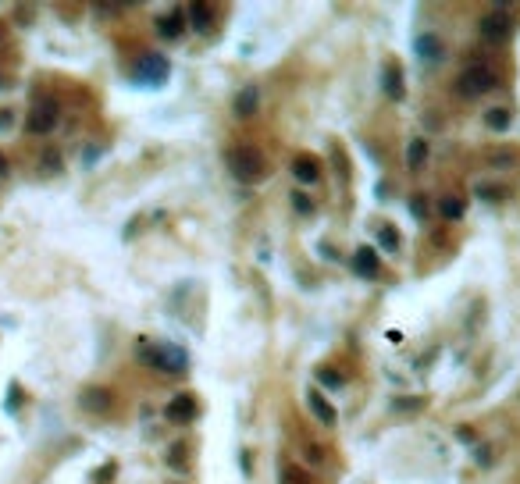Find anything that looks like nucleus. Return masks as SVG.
Instances as JSON below:
<instances>
[{"label": "nucleus", "mask_w": 520, "mask_h": 484, "mask_svg": "<svg viewBox=\"0 0 520 484\" xmlns=\"http://www.w3.org/2000/svg\"><path fill=\"white\" fill-rule=\"evenodd\" d=\"M228 160V171H232V178L239 185H257L264 175H267V154L260 150L257 143H239L232 146V150L225 154Z\"/></svg>", "instance_id": "f257e3e1"}, {"label": "nucleus", "mask_w": 520, "mask_h": 484, "mask_svg": "<svg viewBox=\"0 0 520 484\" xmlns=\"http://www.w3.org/2000/svg\"><path fill=\"white\" fill-rule=\"evenodd\" d=\"M136 360L143 367H154L160 374H185L189 370V353L175 342H143Z\"/></svg>", "instance_id": "f03ea898"}, {"label": "nucleus", "mask_w": 520, "mask_h": 484, "mask_svg": "<svg viewBox=\"0 0 520 484\" xmlns=\"http://www.w3.org/2000/svg\"><path fill=\"white\" fill-rule=\"evenodd\" d=\"M499 86V75H495V68L492 65H470V68H464L460 72V78H456V96H467V100H474V96H485V93H492Z\"/></svg>", "instance_id": "7ed1b4c3"}, {"label": "nucleus", "mask_w": 520, "mask_h": 484, "mask_svg": "<svg viewBox=\"0 0 520 484\" xmlns=\"http://www.w3.org/2000/svg\"><path fill=\"white\" fill-rule=\"evenodd\" d=\"M513 29H517V18L510 14L506 4H499L488 14H481V39H485V43H492V47L506 43V39L513 36Z\"/></svg>", "instance_id": "20e7f679"}, {"label": "nucleus", "mask_w": 520, "mask_h": 484, "mask_svg": "<svg viewBox=\"0 0 520 484\" xmlns=\"http://www.w3.org/2000/svg\"><path fill=\"white\" fill-rule=\"evenodd\" d=\"M132 72H136L139 86H164L168 75H171V61L164 57V54H143Z\"/></svg>", "instance_id": "39448f33"}, {"label": "nucleus", "mask_w": 520, "mask_h": 484, "mask_svg": "<svg viewBox=\"0 0 520 484\" xmlns=\"http://www.w3.org/2000/svg\"><path fill=\"white\" fill-rule=\"evenodd\" d=\"M57 121H61V103L57 100H39L36 107L29 111V132L32 136H50L57 129Z\"/></svg>", "instance_id": "423d86ee"}, {"label": "nucleus", "mask_w": 520, "mask_h": 484, "mask_svg": "<svg viewBox=\"0 0 520 484\" xmlns=\"http://www.w3.org/2000/svg\"><path fill=\"white\" fill-rule=\"evenodd\" d=\"M164 417H168L171 424H193V420L200 417V403L189 392H182V395H175L171 403L164 406Z\"/></svg>", "instance_id": "0eeeda50"}, {"label": "nucleus", "mask_w": 520, "mask_h": 484, "mask_svg": "<svg viewBox=\"0 0 520 484\" xmlns=\"http://www.w3.org/2000/svg\"><path fill=\"white\" fill-rule=\"evenodd\" d=\"M413 54H417L424 65H439V61L446 57V43L435 32H421L417 39H413Z\"/></svg>", "instance_id": "6e6552de"}, {"label": "nucleus", "mask_w": 520, "mask_h": 484, "mask_svg": "<svg viewBox=\"0 0 520 484\" xmlns=\"http://www.w3.org/2000/svg\"><path fill=\"white\" fill-rule=\"evenodd\" d=\"M378 271H382V260H378V249L374 246H360L357 253H353V275L378 278Z\"/></svg>", "instance_id": "1a4fd4ad"}, {"label": "nucleus", "mask_w": 520, "mask_h": 484, "mask_svg": "<svg viewBox=\"0 0 520 484\" xmlns=\"http://www.w3.org/2000/svg\"><path fill=\"white\" fill-rule=\"evenodd\" d=\"M79 403H82V410H86V413H107L111 406H114V395L107 392V388H100V385H93V388H86V392H82L79 395Z\"/></svg>", "instance_id": "9d476101"}, {"label": "nucleus", "mask_w": 520, "mask_h": 484, "mask_svg": "<svg viewBox=\"0 0 520 484\" xmlns=\"http://www.w3.org/2000/svg\"><path fill=\"white\" fill-rule=\"evenodd\" d=\"M306 406H310V413H314V420H318V424H324V428H331V424L339 420L335 406H331V403H328V399H324L318 388H310V392H306Z\"/></svg>", "instance_id": "9b49d317"}, {"label": "nucleus", "mask_w": 520, "mask_h": 484, "mask_svg": "<svg viewBox=\"0 0 520 484\" xmlns=\"http://www.w3.org/2000/svg\"><path fill=\"white\" fill-rule=\"evenodd\" d=\"M293 178H296L300 185H318V182H321V164H318V157L300 154V157L293 160Z\"/></svg>", "instance_id": "f8f14e48"}, {"label": "nucleus", "mask_w": 520, "mask_h": 484, "mask_svg": "<svg viewBox=\"0 0 520 484\" xmlns=\"http://www.w3.org/2000/svg\"><path fill=\"white\" fill-rule=\"evenodd\" d=\"M257 107H260V86H242L239 93H236V103H232V111H236V118H253L257 114Z\"/></svg>", "instance_id": "ddd939ff"}, {"label": "nucleus", "mask_w": 520, "mask_h": 484, "mask_svg": "<svg viewBox=\"0 0 520 484\" xmlns=\"http://www.w3.org/2000/svg\"><path fill=\"white\" fill-rule=\"evenodd\" d=\"M185 25H193L196 32H211V25H214V8H207L203 0H193V4L185 8Z\"/></svg>", "instance_id": "4468645a"}, {"label": "nucleus", "mask_w": 520, "mask_h": 484, "mask_svg": "<svg viewBox=\"0 0 520 484\" xmlns=\"http://www.w3.org/2000/svg\"><path fill=\"white\" fill-rule=\"evenodd\" d=\"M182 32H185V11H182V8L157 18V36H160V39H178Z\"/></svg>", "instance_id": "2eb2a0df"}, {"label": "nucleus", "mask_w": 520, "mask_h": 484, "mask_svg": "<svg viewBox=\"0 0 520 484\" xmlns=\"http://www.w3.org/2000/svg\"><path fill=\"white\" fill-rule=\"evenodd\" d=\"M382 90H385V96L392 100V103H403L406 100V86H403V72L392 65V68H385L382 72Z\"/></svg>", "instance_id": "dca6fc26"}, {"label": "nucleus", "mask_w": 520, "mask_h": 484, "mask_svg": "<svg viewBox=\"0 0 520 484\" xmlns=\"http://www.w3.org/2000/svg\"><path fill=\"white\" fill-rule=\"evenodd\" d=\"M428 157H431L428 143H424L421 136H413V139L406 143V167H410V171H417V167H424V164H428Z\"/></svg>", "instance_id": "f3484780"}, {"label": "nucleus", "mask_w": 520, "mask_h": 484, "mask_svg": "<svg viewBox=\"0 0 520 484\" xmlns=\"http://www.w3.org/2000/svg\"><path fill=\"white\" fill-rule=\"evenodd\" d=\"M378 246L385 249V253H399V249H403L399 228H396V224H382V228H378Z\"/></svg>", "instance_id": "a211bd4d"}, {"label": "nucleus", "mask_w": 520, "mask_h": 484, "mask_svg": "<svg viewBox=\"0 0 520 484\" xmlns=\"http://www.w3.org/2000/svg\"><path fill=\"white\" fill-rule=\"evenodd\" d=\"M467 214V203L460 200V196H442L439 200V218H446V221H460Z\"/></svg>", "instance_id": "6ab92c4d"}, {"label": "nucleus", "mask_w": 520, "mask_h": 484, "mask_svg": "<svg viewBox=\"0 0 520 484\" xmlns=\"http://www.w3.org/2000/svg\"><path fill=\"white\" fill-rule=\"evenodd\" d=\"M314 377H318V385H324V388H331V392H342V388H346V374H339L335 367H318Z\"/></svg>", "instance_id": "aec40b11"}, {"label": "nucleus", "mask_w": 520, "mask_h": 484, "mask_svg": "<svg viewBox=\"0 0 520 484\" xmlns=\"http://www.w3.org/2000/svg\"><path fill=\"white\" fill-rule=\"evenodd\" d=\"M510 121H513V114H510L506 107H492V111L485 114V129H488V132H506Z\"/></svg>", "instance_id": "412c9836"}, {"label": "nucleus", "mask_w": 520, "mask_h": 484, "mask_svg": "<svg viewBox=\"0 0 520 484\" xmlns=\"http://www.w3.org/2000/svg\"><path fill=\"white\" fill-rule=\"evenodd\" d=\"M406 210L413 214V221H428V218H431V203H428L424 193H413V196L406 200Z\"/></svg>", "instance_id": "4be33fe9"}, {"label": "nucleus", "mask_w": 520, "mask_h": 484, "mask_svg": "<svg viewBox=\"0 0 520 484\" xmlns=\"http://www.w3.org/2000/svg\"><path fill=\"white\" fill-rule=\"evenodd\" d=\"M282 484H314L310 481V474L303 467H296V463H285L282 467Z\"/></svg>", "instance_id": "5701e85b"}, {"label": "nucleus", "mask_w": 520, "mask_h": 484, "mask_svg": "<svg viewBox=\"0 0 520 484\" xmlns=\"http://www.w3.org/2000/svg\"><path fill=\"white\" fill-rule=\"evenodd\" d=\"M293 207L300 210L303 218H310V214H314V200H310V196L303 193V189H293Z\"/></svg>", "instance_id": "b1692460"}, {"label": "nucleus", "mask_w": 520, "mask_h": 484, "mask_svg": "<svg viewBox=\"0 0 520 484\" xmlns=\"http://www.w3.org/2000/svg\"><path fill=\"white\" fill-rule=\"evenodd\" d=\"M477 196L488 200V203H492V200L499 203V200H506V185H488V182H485V185H477Z\"/></svg>", "instance_id": "393cba45"}, {"label": "nucleus", "mask_w": 520, "mask_h": 484, "mask_svg": "<svg viewBox=\"0 0 520 484\" xmlns=\"http://www.w3.org/2000/svg\"><path fill=\"white\" fill-rule=\"evenodd\" d=\"M428 403H424V399H396V403H392V410H396V413H421Z\"/></svg>", "instance_id": "a878e982"}, {"label": "nucleus", "mask_w": 520, "mask_h": 484, "mask_svg": "<svg viewBox=\"0 0 520 484\" xmlns=\"http://www.w3.org/2000/svg\"><path fill=\"white\" fill-rule=\"evenodd\" d=\"M513 157H517L513 150H499V154H492V157H488V164H492V167H510V164H513Z\"/></svg>", "instance_id": "bb28decb"}, {"label": "nucleus", "mask_w": 520, "mask_h": 484, "mask_svg": "<svg viewBox=\"0 0 520 484\" xmlns=\"http://www.w3.org/2000/svg\"><path fill=\"white\" fill-rule=\"evenodd\" d=\"M43 171H61V154H57V150H47V154H43Z\"/></svg>", "instance_id": "cd10ccee"}, {"label": "nucleus", "mask_w": 520, "mask_h": 484, "mask_svg": "<svg viewBox=\"0 0 520 484\" xmlns=\"http://www.w3.org/2000/svg\"><path fill=\"white\" fill-rule=\"evenodd\" d=\"M114 470H118V467H114V463H103V467L96 470V481H100V484H107V481H114Z\"/></svg>", "instance_id": "c85d7f7f"}, {"label": "nucleus", "mask_w": 520, "mask_h": 484, "mask_svg": "<svg viewBox=\"0 0 520 484\" xmlns=\"http://www.w3.org/2000/svg\"><path fill=\"white\" fill-rule=\"evenodd\" d=\"M18 403H22V388H18V385H11V395H8V410L14 413V410H18Z\"/></svg>", "instance_id": "c756f323"}, {"label": "nucleus", "mask_w": 520, "mask_h": 484, "mask_svg": "<svg viewBox=\"0 0 520 484\" xmlns=\"http://www.w3.org/2000/svg\"><path fill=\"white\" fill-rule=\"evenodd\" d=\"M474 456H477V463H481V467H488V463H492V452H488V445H474Z\"/></svg>", "instance_id": "7c9ffc66"}, {"label": "nucleus", "mask_w": 520, "mask_h": 484, "mask_svg": "<svg viewBox=\"0 0 520 484\" xmlns=\"http://www.w3.org/2000/svg\"><path fill=\"white\" fill-rule=\"evenodd\" d=\"M11 121H14L11 111H0V129H11Z\"/></svg>", "instance_id": "2f4dec72"}, {"label": "nucleus", "mask_w": 520, "mask_h": 484, "mask_svg": "<svg viewBox=\"0 0 520 484\" xmlns=\"http://www.w3.org/2000/svg\"><path fill=\"white\" fill-rule=\"evenodd\" d=\"M0 175H8V160H4V154H0Z\"/></svg>", "instance_id": "473e14b6"}, {"label": "nucleus", "mask_w": 520, "mask_h": 484, "mask_svg": "<svg viewBox=\"0 0 520 484\" xmlns=\"http://www.w3.org/2000/svg\"><path fill=\"white\" fill-rule=\"evenodd\" d=\"M0 86H4V82H0Z\"/></svg>", "instance_id": "72a5a7b5"}]
</instances>
